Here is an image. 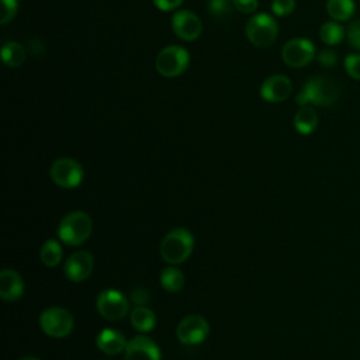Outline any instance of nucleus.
<instances>
[{"label": "nucleus", "mask_w": 360, "mask_h": 360, "mask_svg": "<svg viewBox=\"0 0 360 360\" xmlns=\"http://www.w3.org/2000/svg\"><path fill=\"white\" fill-rule=\"evenodd\" d=\"M339 96H340V89L336 82L322 76H315V77H311L304 84L302 90L297 94L295 101L301 107L308 104L326 107L336 103Z\"/></svg>", "instance_id": "nucleus-1"}, {"label": "nucleus", "mask_w": 360, "mask_h": 360, "mask_svg": "<svg viewBox=\"0 0 360 360\" xmlns=\"http://www.w3.org/2000/svg\"><path fill=\"white\" fill-rule=\"evenodd\" d=\"M194 236L186 228H174L160 242V255L169 264H179L188 259L193 252Z\"/></svg>", "instance_id": "nucleus-2"}, {"label": "nucleus", "mask_w": 360, "mask_h": 360, "mask_svg": "<svg viewBox=\"0 0 360 360\" xmlns=\"http://www.w3.org/2000/svg\"><path fill=\"white\" fill-rule=\"evenodd\" d=\"M91 229L93 222L89 214L84 211H72L60 219L58 225V238L69 246H79L90 238Z\"/></svg>", "instance_id": "nucleus-3"}, {"label": "nucleus", "mask_w": 360, "mask_h": 360, "mask_svg": "<svg viewBox=\"0 0 360 360\" xmlns=\"http://www.w3.org/2000/svg\"><path fill=\"white\" fill-rule=\"evenodd\" d=\"M245 34L249 42L256 48H267L273 45L278 34V25L276 20L266 14H255L245 27Z\"/></svg>", "instance_id": "nucleus-4"}, {"label": "nucleus", "mask_w": 360, "mask_h": 360, "mask_svg": "<svg viewBox=\"0 0 360 360\" xmlns=\"http://www.w3.org/2000/svg\"><path fill=\"white\" fill-rule=\"evenodd\" d=\"M190 55L179 45H169L163 48L155 60V68L159 75L165 77L180 76L188 66Z\"/></svg>", "instance_id": "nucleus-5"}, {"label": "nucleus", "mask_w": 360, "mask_h": 360, "mask_svg": "<svg viewBox=\"0 0 360 360\" xmlns=\"http://www.w3.org/2000/svg\"><path fill=\"white\" fill-rule=\"evenodd\" d=\"M39 325L45 335L51 338H65L73 329V316L62 307H49L41 312Z\"/></svg>", "instance_id": "nucleus-6"}, {"label": "nucleus", "mask_w": 360, "mask_h": 360, "mask_svg": "<svg viewBox=\"0 0 360 360\" xmlns=\"http://www.w3.org/2000/svg\"><path fill=\"white\" fill-rule=\"evenodd\" d=\"M82 165L72 158H59L51 166V179L60 188H75L83 180Z\"/></svg>", "instance_id": "nucleus-7"}, {"label": "nucleus", "mask_w": 360, "mask_h": 360, "mask_svg": "<svg viewBox=\"0 0 360 360\" xmlns=\"http://www.w3.org/2000/svg\"><path fill=\"white\" fill-rule=\"evenodd\" d=\"M96 305L98 314L107 321H120L128 314L129 309V302L124 294L112 288L101 291L97 297Z\"/></svg>", "instance_id": "nucleus-8"}, {"label": "nucleus", "mask_w": 360, "mask_h": 360, "mask_svg": "<svg viewBox=\"0 0 360 360\" xmlns=\"http://www.w3.org/2000/svg\"><path fill=\"white\" fill-rule=\"evenodd\" d=\"M208 333L210 325L201 315H187L176 328V336L183 345H200L205 340Z\"/></svg>", "instance_id": "nucleus-9"}, {"label": "nucleus", "mask_w": 360, "mask_h": 360, "mask_svg": "<svg viewBox=\"0 0 360 360\" xmlns=\"http://www.w3.org/2000/svg\"><path fill=\"white\" fill-rule=\"evenodd\" d=\"M315 56V46L307 38H292L284 44L281 58L285 65L291 68H302L308 65Z\"/></svg>", "instance_id": "nucleus-10"}, {"label": "nucleus", "mask_w": 360, "mask_h": 360, "mask_svg": "<svg viewBox=\"0 0 360 360\" xmlns=\"http://www.w3.org/2000/svg\"><path fill=\"white\" fill-rule=\"evenodd\" d=\"M172 28L174 34L183 41H194L201 35L202 24L197 14L190 10L176 11L172 18Z\"/></svg>", "instance_id": "nucleus-11"}, {"label": "nucleus", "mask_w": 360, "mask_h": 360, "mask_svg": "<svg viewBox=\"0 0 360 360\" xmlns=\"http://www.w3.org/2000/svg\"><path fill=\"white\" fill-rule=\"evenodd\" d=\"M94 267V257L87 250H79L72 253L63 266L65 276L70 281H83L86 280Z\"/></svg>", "instance_id": "nucleus-12"}, {"label": "nucleus", "mask_w": 360, "mask_h": 360, "mask_svg": "<svg viewBox=\"0 0 360 360\" xmlns=\"http://www.w3.org/2000/svg\"><path fill=\"white\" fill-rule=\"evenodd\" d=\"M292 91L291 80L284 75L269 76L260 87V96L267 103L285 101Z\"/></svg>", "instance_id": "nucleus-13"}, {"label": "nucleus", "mask_w": 360, "mask_h": 360, "mask_svg": "<svg viewBox=\"0 0 360 360\" xmlns=\"http://www.w3.org/2000/svg\"><path fill=\"white\" fill-rule=\"evenodd\" d=\"M124 360H160V349L150 338L138 335L127 343Z\"/></svg>", "instance_id": "nucleus-14"}, {"label": "nucleus", "mask_w": 360, "mask_h": 360, "mask_svg": "<svg viewBox=\"0 0 360 360\" xmlns=\"http://www.w3.org/2000/svg\"><path fill=\"white\" fill-rule=\"evenodd\" d=\"M24 292V281L13 269H4L0 273V297L6 302L18 300Z\"/></svg>", "instance_id": "nucleus-15"}, {"label": "nucleus", "mask_w": 360, "mask_h": 360, "mask_svg": "<svg viewBox=\"0 0 360 360\" xmlns=\"http://www.w3.org/2000/svg\"><path fill=\"white\" fill-rule=\"evenodd\" d=\"M96 343H97V347L103 353H105V354H118L122 350H125L128 342L125 340V336L120 330L105 328V329L100 330V333L97 335Z\"/></svg>", "instance_id": "nucleus-16"}, {"label": "nucleus", "mask_w": 360, "mask_h": 360, "mask_svg": "<svg viewBox=\"0 0 360 360\" xmlns=\"http://www.w3.org/2000/svg\"><path fill=\"white\" fill-rule=\"evenodd\" d=\"M318 115L311 105H302L294 115V127L302 135H309L316 129Z\"/></svg>", "instance_id": "nucleus-17"}, {"label": "nucleus", "mask_w": 360, "mask_h": 360, "mask_svg": "<svg viewBox=\"0 0 360 360\" xmlns=\"http://www.w3.org/2000/svg\"><path fill=\"white\" fill-rule=\"evenodd\" d=\"M131 323L139 332H149L155 328L156 316L152 309L143 305H138L131 312Z\"/></svg>", "instance_id": "nucleus-18"}, {"label": "nucleus", "mask_w": 360, "mask_h": 360, "mask_svg": "<svg viewBox=\"0 0 360 360\" xmlns=\"http://www.w3.org/2000/svg\"><path fill=\"white\" fill-rule=\"evenodd\" d=\"M356 4L353 0H328L326 11L335 21H347L354 14Z\"/></svg>", "instance_id": "nucleus-19"}, {"label": "nucleus", "mask_w": 360, "mask_h": 360, "mask_svg": "<svg viewBox=\"0 0 360 360\" xmlns=\"http://www.w3.org/2000/svg\"><path fill=\"white\" fill-rule=\"evenodd\" d=\"M62 255H63L62 246L59 245V242L56 239H48L41 246L39 257H41V262L46 267L58 266L60 263V260H62Z\"/></svg>", "instance_id": "nucleus-20"}, {"label": "nucleus", "mask_w": 360, "mask_h": 360, "mask_svg": "<svg viewBox=\"0 0 360 360\" xmlns=\"http://www.w3.org/2000/svg\"><path fill=\"white\" fill-rule=\"evenodd\" d=\"M1 59L10 68H18L25 60V49L21 44L11 41L3 45Z\"/></svg>", "instance_id": "nucleus-21"}, {"label": "nucleus", "mask_w": 360, "mask_h": 360, "mask_svg": "<svg viewBox=\"0 0 360 360\" xmlns=\"http://www.w3.org/2000/svg\"><path fill=\"white\" fill-rule=\"evenodd\" d=\"M160 284L166 291L177 292L184 285V276L179 269L167 266L160 273Z\"/></svg>", "instance_id": "nucleus-22"}, {"label": "nucleus", "mask_w": 360, "mask_h": 360, "mask_svg": "<svg viewBox=\"0 0 360 360\" xmlns=\"http://www.w3.org/2000/svg\"><path fill=\"white\" fill-rule=\"evenodd\" d=\"M319 37L322 42L326 45H338L343 37H345V30L338 21H326L322 24L319 30Z\"/></svg>", "instance_id": "nucleus-23"}, {"label": "nucleus", "mask_w": 360, "mask_h": 360, "mask_svg": "<svg viewBox=\"0 0 360 360\" xmlns=\"http://www.w3.org/2000/svg\"><path fill=\"white\" fill-rule=\"evenodd\" d=\"M210 14L217 20H226L232 13V0H208L207 3Z\"/></svg>", "instance_id": "nucleus-24"}, {"label": "nucleus", "mask_w": 360, "mask_h": 360, "mask_svg": "<svg viewBox=\"0 0 360 360\" xmlns=\"http://www.w3.org/2000/svg\"><path fill=\"white\" fill-rule=\"evenodd\" d=\"M1 3V13H0V22L1 24H7L8 21H11L15 14H17V8H18V0H0Z\"/></svg>", "instance_id": "nucleus-25"}, {"label": "nucleus", "mask_w": 360, "mask_h": 360, "mask_svg": "<svg viewBox=\"0 0 360 360\" xmlns=\"http://www.w3.org/2000/svg\"><path fill=\"white\" fill-rule=\"evenodd\" d=\"M345 68L352 79L360 80V53H349L345 58Z\"/></svg>", "instance_id": "nucleus-26"}, {"label": "nucleus", "mask_w": 360, "mask_h": 360, "mask_svg": "<svg viewBox=\"0 0 360 360\" xmlns=\"http://www.w3.org/2000/svg\"><path fill=\"white\" fill-rule=\"evenodd\" d=\"M295 8V0H273L271 11L278 17L290 15Z\"/></svg>", "instance_id": "nucleus-27"}, {"label": "nucleus", "mask_w": 360, "mask_h": 360, "mask_svg": "<svg viewBox=\"0 0 360 360\" xmlns=\"http://www.w3.org/2000/svg\"><path fill=\"white\" fill-rule=\"evenodd\" d=\"M346 35L349 44L360 51V20H356L349 25Z\"/></svg>", "instance_id": "nucleus-28"}, {"label": "nucleus", "mask_w": 360, "mask_h": 360, "mask_svg": "<svg viewBox=\"0 0 360 360\" xmlns=\"http://www.w3.org/2000/svg\"><path fill=\"white\" fill-rule=\"evenodd\" d=\"M316 58H318V62L325 68H333L338 62V55L332 49H322Z\"/></svg>", "instance_id": "nucleus-29"}, {"label": "nucleus", "mask_w": 360, "mask_h": 360, "mask_svg": "<svg viewBox=\"0 0 360 360\" xmlns=\"http://www.w3.org/2000/svg\"><path fill=\"white\" fill-rule=\"evenodd\" d=\"M232 4L238 11L243 14H250L257 10L259 0H232Z\"/></svg>", "instance_id": "nucleus-30"}, {"label": "nucleus", "mask_w": 360, "mask_h": 360, "mask_svg": "<svg viewBox=\"0 0 360 360\" xmlns=\"http://www.w3.org/2000/svg\"><path fill=\"white\" fill-rule=\"evenodd\" d=\"M183 0H153V4L160 11H173L181 6Z\"/></svg>", "instance_id": "nucleus-31"}, {"label": "nucleus", "mask_w": 360, "mask_h": 360, "mask_svg": "<svg viewBox=\"0 0 360 360\" xmlns=\"http://www.w3.org/2000/svg\"><path fill=\"white\" fill-rule=\"evenodd\" d=\"M131 300L136 305H145L149 301V294L143 288H136L131 292Z\"/></svg>", "instance_id": "nucleus-32"}, {"label": "nucleus", "mask_w": 360, "mask_h": 360, "mask_svg": "<svg viewBox=\"0 0 360 360\" xmlns=\"http://www.w3.org/2000/svg\"><path fill=\"white\" fill-rule=\"evenodd\" d=\"M20 360H39L38 357H34V356H27V357H22Z\"/></svg>", "instance_id": "nucleus-33"}]
</instances>
